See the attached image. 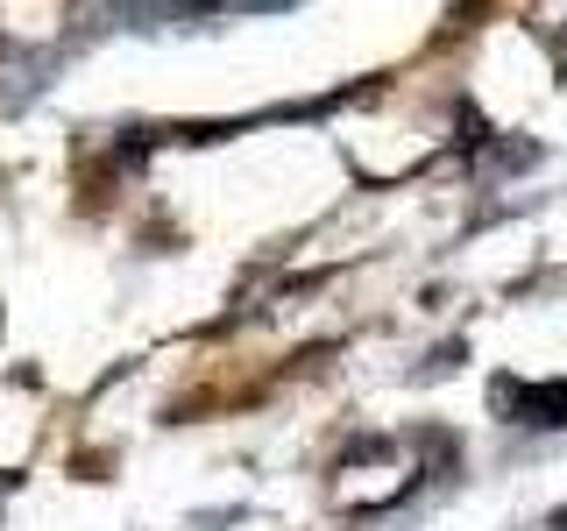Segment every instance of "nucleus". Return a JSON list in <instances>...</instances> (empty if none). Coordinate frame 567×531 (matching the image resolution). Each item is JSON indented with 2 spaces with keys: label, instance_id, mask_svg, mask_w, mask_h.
Masks as SVG:
<instances>
[{
  "label": "nucleus",
  "instance_id": "obj_1",
  "mask_svg": "<svg viewBox=\"0 0 567 531\" xmlns=\"http://www.w3.org/2000/svg\"><path fill=\"white\" fill-rule=\"evenodd\" d=\"M171 0H71V29L79 35H114V29H164Z\"/></svg>",
  "mask_w": 567,
  "mask_h": 531
},
{
  "label": "nucleus",
  "instance_id": "obj_2",
  "mask_svg": "<svg viewBox=\"0 0 567 531\" xmlns=\"http://www.w3.org/2000/svg\"><path fill=\"white\" fill-rule=\"evenodd\" d=\"M525 412H532V425H567V389H560V383L532 389V397H525Z\"/></svg>",
  "mask_w": 567,
  "mask_h": 531
},
{
  "label": "nucleus",
  "instance_id": "obj_3",
  "mask_svg": "<svg viewBox=\"0 0 567 531\" xmlns=\"http://www.w3.org/2000/svg\"><path fill=\"white\" fill-rule=\"evenodd\" d=\"M560 531H567V510H560Z\"/></svg>",
  "mask_w": 567,
  "mask_h": 531
}]
</instances>
